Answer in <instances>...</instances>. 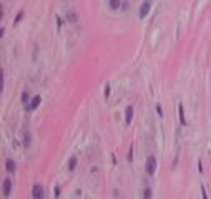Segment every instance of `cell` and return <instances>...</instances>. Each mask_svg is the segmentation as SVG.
Returning a JSON list of instances; mask_svg holds the SVG:
<instances>
[{
	"label": "cell",
	"mask_w": 211,
	"mask_h": 199,
	"mask_svg": "<svg viewBox=\"0 0 211 199\" xmlns=\"http://www.w3.org/2000/svg\"><path fill=\"white\" fill-rule=\"evenodd\" d=\"M32 197L33 199H44L45 197L44 186H40V184H33V188H32Z\"/></svg>",
	"instance_id": "cell-2"
},
{
	"label": "cell",
	"mask_w": 211,
	"mask_h": 199,
	"mask_svg": "<svg viewBox=\"0 0 211 199\" xmlns=\"http://www.w3.org/2000/svg\"><path fill=\"white\" fill-rule=\"evenodd\" d=\"M133 159V149L130 148V151H128V161H131Z\"/></svg>",
	"instance_id": "cell-16"
},
{
	"label": "cell",
	"mask_w": 211,
	"mask_h": 199,
	"mask_svg": "<svg viewBox=\"0 0 211 199\" xmlns=\"http://www.w3.org/2000/svg\"><path fill=\"white\" fill-rule=\"evenodd\" d=\"M178 115H180V123L185 126L186 124V118H185V108H183V105H181V103L178 105Z\"/></svg>",
	"instance_id": "cell-7"
},
{
	"label": "cell",
	"mask_w": 211,
	"mask_h": 199,
	"mask_svg": "<svg viewBox=\"0 0 211 199\" xmlns=\"http://www.w3.org/2000/svg\"><path fill=\"white\" fill-rule=\"evenodd\" d=\"M3 196L8 197L12 194V179H3V186H2Z\"/></svg>",
	"instance_id": "cell-4"
},
{
	"label": "cell",
	"mask_w": 211,
	"mask_h": 199,
	"mask_svg": "<svg viewBox=\"0 0 211 199\" xmlns=\"http://www.w3.org/2000/svg\"><path fill=\"white\" fill-rule=\"evenodd\" d=\"M23 146L25 148L30 146V133L28 131H23Z\"/></svg>",
	"instance_id": "cell-11"
},
{
	"label": "cell",
	"mask_w": 211,
	"mask_h": 199,
	"mask_svg": "<svg viewBox=\"0 0 211 199\" xmlns=\"http://www.w3.org/2000/svg\"><path fill=\"white\" fill-rule=\"evenodd\" d=\"M22 18H23V12H18V15L15 17V23H20Z\"/></svg>",
	"instance_id": "cell-15"
},
{
	"label": "cell",
	"mask_w": 211,
	"mask_h": 199,
	"mask_svg": "<svg viewBox=\"0 0 211 199\" xmlns=\"http://www.w3.org/2000/svg\"><path fill=\"white\" fill-rule=\"evenodd\" d=\"M40 103H42V98L40 96H33L32 98V101H30V105H28V111H33V110H37L38 106H40Z\"/></svg>",
	"instance_id": "cell-5"
},
{
	"label": "cell",
	"mask_w": 211,
	"mask_h": 199,
	"mask_svg": "<svg viewBox=\"0 0 211 199\" xmlns=\"http://www.w3.org/2000/svg\"><path fill=\"white\" fill-rule=\"evenodd\" d=\"M5 169L8 173H13L15 171V161H13V159H7L5 161Z\"/></svg>",
	"instance_id": "cell-9"
},
{
	"label": "cell",
	"mask_w": 211,
	"mask_h": 199,
	"mask_svg": "<svg viewBox=\"0 0 211 199\" xmlns=\"http://www.w3.org/2000/svg\"><path fill=\"white\" fill-rule=\"evenodd\" d=\"M108 5H110V8H112V10H118L120 5H122V0H110Z\"/></svg>",
	"instance_id": "cell-10"
},
{
	"label": "cell",
	"mask_w": 211,
	"mask_h": 199,
	"mask_svg": "<svg viewBox=\"0 0 211 199\" xmlns=\"http://www.w3.org/2000/svg\"><path fill=\"white\" fill-rule=\"evenodd\" d=\"M156 158L155 156H148V159H146V173L150 174V176H153V174L156 173Z\"/></svg>",
	"instance_id": "cell-1"
},
{
	"label": "cell",
	"mask_w": 211,
	"mask_h": 199,
	"mask_svg": "<svg viewBox=\"0 0 211 199\" xmlns=\"http://www.w3.org/2000/svg\"><path fill=\"white\" fill-rule=\"evenodd\" d=\"M150 7H151V0H143V3L140 5V12H138L140 18H145V17L148 15V12H150Z\"/></svg>",
	"instance_id": "cell-3"
},
{
	"label": "cell",
	"mask_w": 211,
	"mask_h": 199,
	"mask_svg": "<svg viewBox=\"0 0 211 199\" xmlns=\"http://www.w3.org/2000/svg\"><path fill=\"white\" fill-rule=\"evenodd\" d=\"M28 101H30V95H28V91H23V93H22V103L27 105Z\"/></svg>",
	"instance_id": "cell-13"
},
{
	"label": "cell",
	"mask_w": 211,
	"mask_h": 199,
	"mask_svg": "<svg viewBox=\"0 0 211 199\" xmlns=\"http://www.w3.org/2000/svg\"><path fill=\"white\" fill-rule=\"evenodd\" d=\"M76 163H78V158H76V156H71V158L68 159V171H75Z\"/></svg>",
	"instance_id": "cell-8"
},
{
	"label": "cell",
	"mask_w": 211,
	"mask_h": 199,
	"mask_svg": "<svg viewBox=\"0 0 211 199\" xmlns=\"http://www.w3.org/2000/svg\"><path fill=\"white\" fill-rule=\"evenodd\" d=\"M58 196H60V188L57 186V188H55V197H58Z\"/></svg>",
	"instance_id": "cell-17"
},
{
	"label": "cell",
	"mask_w": 211,
	"mask_h": 199,
	"mask_svg": "<svg viewBox=\"0 0 211 199\" xmlns=\"http://www.w3.org/2000/svg\"><path fill=\"white\" fill-rule=\"evenodd\" d=\"M151 197H153L151 188H145V189H143V199H151Z\"/></svg>",
	"instance_id": "cell-12"
},
{
	"label": "cell",
	"mask_w": 211,
	"mask_h": 199,
	"mask_svg": "<svg viewBox=\"0 0 211 199\" xmlns=\"http://www.w3.org/2000/svg\"><path fill=\"white\" fill-rule=\"evenodd\" d=\"M156 113L160 118H163V108H161V105H156Z\"/></svg>",
	"instance_id": "cell-14"
},
{
	"label": "cell",
	"mask_w": 211,
	"mask_h": 199,
	"mask_svg": "<svg viewBox=\"0 0 211 199\" xmlns=\"http://www.w3.org/2000/svg\"><path fill=\"white\" fill-rule=\"evenodd\" d=\"M131 120H133V108L128 106V108L125 110V123H126V126L131 124Z\"/></svg>",
	"instance_id": "cell-6"
}]
</instances>
